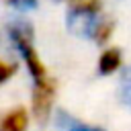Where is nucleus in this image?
Wrapping results in <instances>:
<instances>
[{
	"label": "nucleus",
	"mask_w": 131,
	"mask_h": 131,
	"mask_svg": "<svg viewBox=\"0 0 131 131\" xmlns=\"http://www.w3.org/2000/svg\"><path fill=\"white\" fill-rule=\"evenodd\" d=\"M123 63V53L117 47H106L98 57V72L100 74H115Z\"/></svg>",
	"instance_id": "nucleus-3"
},
{
	"label": "nucleus",
	"mask_w": 131,
	"mask_h": 131,
	"mask_svg": "<svg viewBox=\"0 0 131 131\" xmlns=\"http://www.w3.org/2000/svg\"><path fill=\"white\" fill-rule=\"evenodd\" d=\"M14 74H16V63L10 61V59L0 57V88H2L6 82H10V80L14 78Z\"/></svg>",
	"instance_id": "nucleus-5"
},
{
	"label": "nucleus",
	"mask_w": 131,
	"mask_h": 131,
	"mask_svg": "<svg viewBox=\"0 0 131 131\" xmlns=\"http://www.w3.org/2000/svg\"><path fill=\"white\" fill-rule=\"evenodd\" d=\"M123 94H125V100L131 102V80H127V84H125V88H123Z\"/></svg>",
	"instance_id": "nucleus-7"
},
{
	"label": "nucleus",
	"mask_w": 131,
	"mask_h": 131,
	"mask_svg": "<svg viewBox=\"0 0 131 131\" xmlns=\"http://www.w3.org/2000/svg\"><path fill=\"white\" fill-rule=\"evenodd\" d=\"M10 41L14 49L18 51L31 80H33V92H31V115L35 121L45 123L53 111L55 102V80L49 76L47 66L39 57V51L33 43V31L27 23H12L8 29Z\"/></svg>",
	"instance_id": "nucleus-1"
},
{
	"label": "nucleus",
	"mask_w": 131,
	"mask_h": 131,
	"mask_svg": "<svg viewBox=\"0 0 131 131\" xmlns=\"http://www.w3.org/2000/svg\"><path fill=\"white\" fill-rule=\"evenodd\" d=\"M66 2H72V4H74V2H76V0H66Z\"/></svg>",
	"instance_id": "nucleus-8"
},
{
	"label": "nucleus",
	"mask_w": 131,
	"mask_h": 131,
	"mask_svg": "<svg viewBox=\"0 0 131 131\" xmlns=\"http://www.w3.org/2000/svg\"><path fill=\"white\" fill-rule=\"evenodd\" d=\"M31 111L25 106H12L0 113V131H27L31 125Z\"/></svg>",
	"instance_id": "nucleus-2"
},
{
	"label": "nucleus",
	"mask_w": 131,
	"mask_h": 131,
	"mask_svg": "<svg viewBox=\"0 0 131 131\" xmlns=\"http://www.w3.org/2000/svg\"><path fill=\"white\" fill-rule=\"evenodd\" d=\"M8 6H14V8H31L37 4V0H4Z\"/></svg>",
	"instance_id": "nucleus-6"
},
{
	"label": "nucleus",
	"mask_w": 131,
	"mask_h": 131,
	"mask_svg": "<svg viewBox=\"0 0 131 131\" xmlns=\"http://www.w3.org/2000/svg\"><path fill=\"white\" fill-rule=\"evenodd\" d=\"M113 31H115V25H113V20L102 16V18L98 20V25L94 27V31H92V35H90V37H92L96 43H100V45H102V43H106V41L111 39Z\"/></svg>",
	"instance_id": "nucleus-4"
}]
</instances>
